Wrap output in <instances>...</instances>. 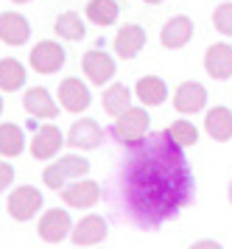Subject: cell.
<instances>
[{"label":"cell","mask_w":232,"mask_h":249,"mask_svg":"<svg viewBox=\"0 0 232 249\" xmlns=\"http://www.w3.org/2000/svg\"><path fill=\"white\" fill-rule=\"evenodd\" d=\"M121 191L129 215L148 230L193 202L196 179L182 146L168 132H160L132 146V154L123 162Z\"/></svg>","instance_id":"6da1fadb"},{"label":"cell","mask_w":232,"mask_h":249,"mask_svg":"<svg viewBox=\"0 0 232 249\" xmlns=\"http://www.w3.org/2000/svg\"><path fill=\"white\" fill-rule=\"evenodd\" d=\"M148 124H151V118H148L145 109L129 107V109L123 115H118V121L112 124V135H115V140L123 143V146H137L140 140H145Z\"/></svg>","instance_id":"7a4b0ae2"},{"label":"cell","mask_w":232,"mask_h":249,"mask_svg":"<svg viewBox=\"0 0 232 249\" xmlns=\"http://www.w3.org/2000/svg\"><path fill=\"white\" fill-rule=\"evenodd\" d=\"M87 171H89L87 160L70 154V157H62L59 162L48 165V168L42 171V179H45V185H48V188L59 191V188H65L67 179H78V177H84Z\"/></svg>","instance_id":"3957f363"},{"label":"cell","mask_w":232,"mask_h":249,"mask_svg":"<svg viewBox=\"0 0 232 249\" xmlns=\"http://www.w3.org/2000/svg\"><path fill=\"white\" fill-rule=\"evenodd\" d=\"M42 207V193L31 188V185H22L9 196V215L17 221H28L36 215V210Z\"/></svg>","instance_id":"277c9868"},{"label":"cell","mask_w":232,"mask_h":249,"mask_svg":"<svg viewBox=\"0 0 232 249\" xmlns=\"http://www.w3.org/2000/svg\"><path fill=\"white\" fill-rule=\"evenodd\" d=\"M204 104H207V90L201 87L199 81H182L174 92V107H177V112L182 115H196L204 109Z\"/></svg>","instance_id":"5b68a950"},{"label":"cell","mask_w":232,"mask_h":249,"mask_svg":"<svg viewBox=\"0 0 232 249\" xmlns=\"http://www.w3.org/2000/svg\"><path fill=\"white\" fill-rule=\"evenodd\" d=\"M65 65V48L56 45V42H39V45L31 48V68L36 73H45L51 76Z\"/></svg>","instance_id":"8992f818"},{"label":"cell","mask_w":232,"mask_h":249,"mask_svg":"<svg viewBox=\"0 0 232 249\" xmlns=\"http://www.w3.org/2000/svg\"><path fill=\"white\" fill-rule=\"evenodd\" d=\"M204 70L207 76L215 81H227L232 76V45H224V42H215V45L207 48L204 53Z\"/></svg>","instance_id":"52a82bcc"},{"label":"cell","mask_w":232,"mask_h":249,"mask_svg":"<svg viewBox=\"0 0 232 249\" xmlns=\"http://www.w3.org/2000/svg\"><path fill=\"white\" fill-rule=\"evenodd\" d=\"M101 140H104V129L92 118L76 121L70 126V132H67V146H73V148H98Z\"/></svg>","instance_id":"ba28073f"},{"label":"cell","mask_w":232,"mask_h":249,"mask_svg":"<svg viewBox=\"0 0 232 249\" xmlns=\"http://www.w3.org/2000/svg\"><path fill=\"white\" fill-rule=\"evenodd\" d=\"M81 68H84V76H87L92 84H98V87H101V84H107V81L115 76V62H112V56H107L101 48L84 53Z\"/></svg>","instance_id":"9c48e42d"},{"label":"cell","mask_w":232,"mask_h":249,"mask_svg":"<svg viewBox=\"0 0 232 249\" xmlns=\"http://www.w3.org/2000/svg\"><path fill=\"white\" fill-rule=\"evenodd\" d=\"M28 36H31V25H28V20L22 14H14V12L0 14V39L6 45L20 48L28 42Z\"/></svg>","instance_id":"30bf717a"},{"label":"cell","mask_w":232,"mask_h":249,"mask_svg":"<svg viewBox=\"0 0 232 249\" xmlns=\"http://www.w3.org/2000/svg\"><path fill=\"white\" fill-rule=\"evenodd\" d=\"M107 232H109V227H107V221L101 215H84L73 227L70 238H73V244H78V247H92V244H101L107 238Z\"/></svg>","instance_id":"8fae6325"},{"label":"cell","mask_w":232,"mask_h":249,"mask_svg":"<svg viewBox=\"0 0 232 249\" xmlns=\"http://www.w3.org/2000/svg\"><path fill=\"white\" fill-rule=\"evenodd\" d=\"M62 199H65L67 207H92V204L101 199V188L98 182L92 179H78L73 182V185H67V188H62Z\"/></svg>","instance_id":"7c38bea8"},{"label":"cell","mask_w":232,"mask_h":249,"mask_svg":"<svg viewBox=\"0 0 232 249\" xmlns=\"http://www.w3.org/2000/svg\"><path fill=\"white\" fill-rule=\"evenodd\" d=\"M70 235V215L67 210H48V213L39 218V238L48 241V244H59Z\"/></svg>","instance_id":"4fadbf2b"},{"label":"cell","mask_w":232,"mask_h":249,"mask_svg":"<svg viewBox=\"0 0 232 249\" xmlns=\"http://www.w3.org/2000/svg\"><path fill=\"white\" fill-rule=\"evenodd\" d=\"M62 143H65V137L59 132V126L45 124L42 129H36V135H34V140H31V154L36 160H51L56 151L62 148Z\"/></svg>","instance_id":"5bb4252c"},{"label":"cell","mask_w":232,"mask_h":249,"mask_svg":"<svg viewBox=\"0 0 232 249\" xmlns=\"http://www.w3.org/2000/svg\"><path fill=\"white\" fill-rule=\"evenodd\" d=\"M59 104L67 112H84L89 107V90L81 84V79H65L59 84Z\"/></svg>","instance_id":"9a60e30c"},{"label":"cell","mask_w":232,"mask_h":249,"mask_svg":"<svg viewBox=\"0 0 232 249\" xmlns=\"http://www.w3.org/2000/svg\"><path fill=\"white\" fill-rule=\"evenodd\" d=\"M22 107H25V112L34 115V118H45V121H51L59 115V107L56 101L51 98V92L45 90V87H31V90H25L22 95Z\"/></svg>","instance_id":"2e32d148"},{"label":"cell","mask_w":232,"mask_h":249,"mask_svg":"<svg viewBox=\"0 0 232 249\" xmlns=\"http://www.w3.org/2000/svg\"><path fill=\"white\" fill-rule=\"evenodd\" d=\"M190 36H193V20L185 17V14H179V17H174V20H168L162 25L160 42L165 48H182V45H188Z\"/></svg>","instance_id":"e0dca14e"},{"label":"cell","mask_w":232,"mask_h":249,"mask_svg":"<svg viewBox=\"0 0 232 249\" xmlns=\"http://www.w3.org/2000/svg\"><path fill=\"white\" fill-rule=\"evenodd\" d=\"M145 45V31L140 25H123L115 36V53L121 59H134Z\"/></svg>","instance_id":"ac0fdd59"},{"label":"cell","mask_w":232,"mask_h":249,"mask_svg":"<svg viewBox=\"0 0 232 249\" xmlns=\"http://www.w3.org/2000/svg\"><path fill=\"white\" fill-rule=\"evenodd\" d=\"M204 132L213 140H218V143L232 140V109H227V107H213L210 112L204 115Z\"/></svg>","instance_id":"d6986e66"},{"label":"cell","mask_w":232,"mask_h":249,"mask_svg":"<svg viewBox=\"0 0 232 249\" xmlns=\"http://www.w3.org/2000/svg\"><path fill=\"white\" fill-rule=\"evenodd\" d=\"M134 92H137V98L143 104H148V107H160V104L168 98V87L160 76H143V79L137 81Z\"/></svg>","instance_id":"ffe728a7"},{"label":"cell","mask_w":232,"mask_h":249,"mask_svg":"<svg viewBox=\"0 0 232 249\" xmlns=\"http://www.w3.org/2000/svg\"><path fill=\"white\" fill-rule=\"evenodd\" d=\"M101 104H104V109L109 115H123L126 109H129V104H132V90L126 87V84H112L109 90H104V98H101Z\"/></svg>","instance_id":"44dd1931"},{"label":"cell","mask_w":232,"mask_h":249,"mask_svg":"<svg viewBox=\"0 0 232 249\" xmlns=\"http://www.w3.org/2000/svg\"><path fill=\"white\" fill-rule=\"evenodd\" d=\"M25 84V68L17 59H0V90L14 92Z\"/></svg>","instance_id":"7402d4cb"},{"label":"cell","mask_w":232,"mask_h":249,"mask_svg":"<svg viewBox=\"0 0 232 249\" xmlns=\"http://www.w3.org/2000/svg\"><path fill=\"white\" fill-rule=\"evenodd\" d=\"M118 14H121V9H118V3L115 0H89L87 3V20L95 25H112L115 20H118Z\"/></svg>","instance_id":"603a6c76"},{"label":"cell","mask_w":232,"mask_h":249,"mask_svg":"<svg viewBox=\"0 0 232 249\" xmlns=\"http://www.w3.org/2000/svg\"><path fill=\"white\" fill-rule=\"evenodd\" d=\"M25 148V137L22 129L14 124H0V154L3 157H17Z\"/></svg>","instance_id":"cb8c5ba5"},{"label":"cell","mask_w":232,"mask_h":249,"mask_svg":"<svg viewBox=\"0 0 232 249\" xmlns=\"http://www.w3.org/2000/svg\"><path fill=\"white\" fill-rule=\"evenodd\" d=\"M54 31L62 39H81L84 36V23H81V17H78L76 12H65V14H59V20L54 23Z\"/></svg>","instance_id":"d4e9b609"},{"label":"cell","mask_w":232,"mask_h":249,"mask_svg":"<svg viewBox=\"0 0 232 249\" xmlns=\"http://www.w3.org/2000/svg\"><path fill=\"white\" fill-rule=\"evenodd\" d=\"M168 135L177 140L182 148H188V146H196V140H199V129L190 124V121H174V124L165 129Z\"/></svg>","instance_id":"484cf974"},{"label":"cell","mask_w":232,"mask_h":249,"mask_svg":"<svg viewBox=\"0 0 232 249\" xmlns=\"http://www.w3.org/2000/svg\"><path fill=\"white\" fill-rule=\"evenodd\" d=\"M213 25H215L218 34L232 36V3H221V6L213 12Z\"/></svg>","instance_id":"4316f807"},{"label":"cell","mask_w":232,"mask_h":249,"mask_svg":"<svg viewBox=\"0 0 232 249\" xmlns=\"http://www.w3.org/2000/svg\"><path fill=\"white\" fill-rule=\"evenodd\" d=\"M11 179H14V168H11L9 162H3V160H0V193L11 185Z\"/></svg>","instance_id":"83f0119b"},{"label":"cell","mask_w":232,"mask_h":249,"mask_svg":"<svg viewBox=\"0 0 232 249\" xmlns=\"http://www.w3.org/2000/svg\"><path fill=\"white\" fill-rule=\"evenodd\" d=\"M190 249H224V247L218 244V241H210V238H204V241H196V244H193Z\"/></svg>","instance_id":"f1b7e54d"},{"label":"cell","mask_w":232,"mask_h":249,"mask_svg":"<svg viewBox=\"0 0 232 249\" xmlns=\"http://www.w3.org/2000/svg\"><path fill=\"white\" fill-rule=\"evenodd\" d=\"M230 204H232V179H230Z\"/></svg>","instance_id":"f546056e"},{"label":"cell","mask_w":232,"mask_h":249,"mask_svg":"<svg viewBox=\"0 0 232 249\" xmlns=\"http://www.w3.org/2000/svg\"><path fill=\"white\" fill-rule=\"evenodd\" d=\"M145 3H162V0H145Z\"/></svg>","instance_id":"4dcf8cb0"},{"label":"cell","mask_w":232,"mask_h":249,"mask_svg":"<svg viewBox=\"0 0 232 249\" xmlns=\"http://www.w3.org/2000/svg\"><path fill=\"white\" fill-rule=\"evenodd\" d=\"M0 112H3V98H0Z\"/></svg>","instance_id":"1f68e13d"},{"label":"cell","mask_w":232,"mask_h":249,"mask_svg":"<svg viewBox=\"0 0 232 249\" xmlns=\"http://www.w3.org/2000/svg\"><path fill=\"white\" fill-rule=\"evenodd\" d=\"M14 3H28V0H14Z\"/></svg>","instance_id":"d6a6232c"}]
</instances>
